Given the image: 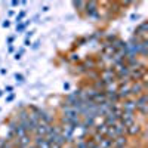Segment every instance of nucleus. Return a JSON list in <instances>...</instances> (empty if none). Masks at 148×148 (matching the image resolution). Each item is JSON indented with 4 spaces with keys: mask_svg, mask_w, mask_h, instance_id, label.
<instances>
[{
    "mask_svg": "<svg viewBox=\"0 0 148 148\" xmlns=\"http://www.w3.org/2000/svg\"><path fill=\"white\" fill-rule=\"evenodd\" d=\"M119 98H126L130 95V86L129 84H121L120 89H119Z\"/></svg>",
    "mask_w": 148,
    "mask_h": 148,
    "instance_id": "f257e3e1",
    "label": "nucleus"
},
{
    "mask_svg": "<svg viewBox=\"0 0 148 148\" xmlns=\"http://www.w3.org/2000/svg\"><path fill=\"white\" fill-rule=\"evenodd\" d=\"M15 79H16V80H19V82H22V79H24V77L21 76V74H16V76H15Z\"/></svg>",
    "mask_w": 148,
    "mask_h": 148,
    "instance_id": "39448f33",
    "label": "nucleus"
},
{
    "mask_svg": "<svg viewBox=\"0 0 148 148\" xmlns=\"http://www.w3.org/2000/svg\"><path fill=\"white\" fill-rule=\"evenodd\" d=\"M121 108H123L125 113H133V111L136 110V107H135V101H126L125 104L121 105Z\"/></svg>",
    "mask_w": 148,
    "mask_h": 148,
    "instance_id": "f03ea898",
    "label": "nucleus"
},
{
    "mask_svg": "<svg viewBox=\"0 0 148 148\" xmlns=\"http://www.w3.org/2000/svg\"><path fill=\"white\" fill-rule=\"evenodd\" d=\"M125 144H126L125 136H119V138H116V139L113 141V147H114V148H123V147H125Z\"/></svg>",
    "mask_w": 148,
    "mask_h": 148,
    "instance_id": "7ed1b4c3",
    "label": "nucleus"
},
{
    "mask_svg": "<svg viewBox=\"0 0 148 148\" xmlns=\"http://www.w3.org/2000/svg\"><path fill=\"white\" fill-rule=\"evenodd\" d=\"M3 27H9V21H5L3 22Z\"/></svg>",
    "mask_w": 148,
    "mask_h": 148,
    "instance_id": "423d86ee",
    "label": "nucleus"
},
{
    "mask_svg": "<svg viewBox=\"0 0 148 148\" xmlns=\"http://www.w3.org/2000/svg\"><path fill=\"white\" fill-rule=\"evenodd\" d=\"M126 130H127L130 135H138L141 129H139V126H138V125H132V126H130V127H127Z\"/></svg>",
    "mask_w": 148,
    "mask_h": 148,
    "instance_id": "20e7f679",
    "label": "nucleus"
}]
</instances>
